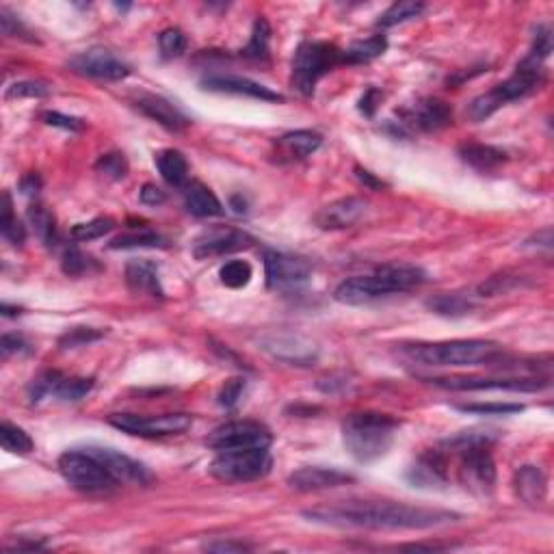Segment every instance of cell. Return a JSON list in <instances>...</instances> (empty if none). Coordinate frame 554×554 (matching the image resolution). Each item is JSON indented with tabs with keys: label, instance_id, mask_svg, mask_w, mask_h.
<instances>
[{
	"label": "cell",
	"instance_id": "1",
	"mask_svg": "<svg viewBox=\"0 0 554 554\" xmlns=\"http://www.w3.org/2000/svg\"><path fill=\"white\" fill-rule=\"evenodd\" d=\"M303 518L338 529L371 531H424L457 522L460 515L444 509L414 507L392 500H343L303 511Z\"/></svg>",
	"mask_w": 554,
	"mask_h": 554
},
{
	"label": "cell",
	"instance_id": "2",
	"mask_svg": "<svg viewBox=\"0 0 554 554\" xmlns=\"http://www.w3.org/2000/svg\"><path fill=\"white\" fill-rule=\"evenodd\" d=\"M427 281V273L420 266L407 263H388L377 266L369 275H355L344 280L334 292V299L344 306H364L380 297L407 292Z\"/></svg>",
	"mask_w": 554,
	"mask_h": 554
},
{
	"label": "cell",
	"instance_id": "3",
	"mask_svg": "<svg viewBox=\"0 0 554 554\" xmlns=\"http://www.w3.org/2000/svg\"><path fill=\"white\" fill-rule=\"evenodd\" d=\"M398 423L390 414L355 412L343 423V440L349 455L360 463H372L388 455L397 440Z\"/></svg>",
	"mask_w": 554,
	"mask_h": 554
},
{
	"label": "cell",
	"instance_id": "4",
	"mask_svg": "<svg viewBox=\"0 0 554 554\" xmlns=\"http://www.w3.org/2000/svg\"><path fill=\"white\" fill-rule=\"evenodd\" d=\"M403 353L409 360L424 366H489L503 358V346L489 340H444V343L403 344Z\"/></svg>",
	"mask_w": 554,
	"mask_h": 554
},
{
	"label": "cell",
	"instance_id": "5",
	"mask_svg": "<svg viewBox=\"0 0 554 554\" xmlns=\"http://www.w3.org/2000/svg\"><path fill=\"white\" fill-rule=\"evenodd\" d=\"M343 63V50L327 41H303L292 58L290 85L303 98H310L327 72Z\"/></svg>",
	"mask_w": 554,
	"mask_h": 554
},
{
	"label": "cell",
	"instance_id": "6",
	"mask_svg": "<svg viewBox=\"0 0 554 554\" xmlns=\"http://www.w3.org/2000/svg\"><path fill=\"white\" fill-rule=\"evenodd\" d=\"M541 67L529 66V63L522 61L507 81L496 85L492 92L474 98L472 103L468 104L466 115L470 117L472 121H485L487 117L496 113L498 109H503L507 103H514V100H520L535 92L541 85Z\"/></svg>",
	"mask_w": 554,
	"mask_h": 554
},
{
	"label": "cell",
	"instance_id": "7",
	"mask_svg": "<svg viewBox=\"0 0 554 554\" xmlns=\"http://www.w3.org/2000/svg\"><path fill=\"white\" fill-rule=\"evenodd\" d=\"M273 468L269 446L254 449H230L219 451L210 461L208 472L223 483H247L264 478Z\"/></svg>",
	"mask_w": 554,
	"mask_h": 554
},
{
	"label": "cell",
	"instance_id": "8",
	"mask_svg": "<svg viewBox=\"0 0 554 554\" xmlns=\"http://www.w3.org/2000/svg\"><path fill=\"white\" fill-rule=\"evenodd\" d=\"M58 472L74 489L85 494H109L120 481L87 449L67 451L58 457Z\"/></svg>",
	"mask_w": 554,
	"mask_h": 554
},
{
	"label": "cell",
	"instance_id": "9",
	"mask_svg": "<svg viewBox=\"0 0 554 554\" xmlns=\"http://www.w3.org/2000/svg\"><path fill=\"white\" fill-rule=\"evenodd\" d=\"M111 427L124 431L137 438H167V435L184 433L191 427L189 414H161V416H138V414H115L109 418Z\"/></svg>",
	"mask_w": 554,
	"mask_h": 554
},
{
	"label": "cell",
	"instance_id": "10",
	"mask_svg": "<svg viewBox=\"0 0 554 554\" xmlns=\"http://www.w3.org/2000/svg\"><path fill=\"white\" fill-rule=\"evenodd\" d=\"M460 481L477 496H489L496 487V463H494L489 446L474 444L461 449Z\"/></svg>",
	"mask_w": 554,
	"mask_h": 554
},
{
	"label": "cell",
	"instance_id": "11",
	"mask_svg": "<svg viewBox=\"0 0 554 554\" xmlns=\"http://www.w3.org/2000/svg\"><path fill=\"white\" fill-rule=\"evenodd\" d=\"M264 275L271 290L290 292L301 289L312 275V266L301 255L284 252H264Z\"/></svg>",
	"mask_w": 554,
	"mask_h": 554
},
{
	"label": "cell",
	"instance_id": "12",
	"mask_svg": "<svg viewBox=\"0 0 554 554\" xmlns=\"http://www.w3.org/2000/svg\"><path fill=\"white\" fill-rule=\"evenodd\" d=\"M273 435L263 423L255 420H232L221 424L212 433H208L206 444L212 451H230V449H254V446H271Z\"/></svg>",
	"mask_w": 554,
	"mask_h": 554
},
{
	"label": "cell",
	"instance_id": "13",
	"mask_svg": "<svg viewBox=\"0 0 554 554\" xmlns=\"http://www.w3.org/2000/svg\"><path fill=\"white\" fill-rule=\"evenodd\" d=\"M438 388L457 392H483V390H509V392H540L548 388V380L540 377H435L427 380Z\"/></svg>",
	"mask_w": 554,
	"mask_h": 554
},
{
	"label": "cell",
	"instance_id": "14",
	"mask_svg": "<svg viewBox=\"0 0 554 554\" xmlns=\"http://www.w3.org/2000/svg\"><path fill=\"white\" fill-rule=\"evenodd\" d=\"M69 67L81 76L98 78V81H124L130 76V66L104 48H89L69 58Z\"/></svg>",
	"mask_w": 554,
	"mask_h": 554
},
{
	"label": "cell",
	"instance_id": "15",
	"mask_svg": "<svg viewBox=\"0 0 554 554\" xmlns=\"http://www.w3.org/2000/svg\"><path fill=\"white\" fill-rule=\"evenodd\" d=\"M254 243L255 238L252 234L237 230V228H212V230H206L193 243V255L197 260L219 258V255L249 249Z\"/></svg>",
	"mask_w": 554,
	"mask_h": 554
},
{
	"label": "cell",
	"instance_id": "16",
	"mask_svg": "<svg viewBox=\"0 0 554 554\" xmlns=\"http://www.w3.org/2000/svg\"><path fill=\"white\" fill-rule=\"evenodd\" d=\"M366 210H369V201L364 197H340V200L325 204L314 215V226L321 228L325 232L346 230V228H353L366 215Z\"/></svg>",
	"mask_w": 554,
	"mask_h": 554
},
{
	"label": "cell",
	"instance_id": "17",
	"mask_svg": "<svg viewBox=\"0 0 554 554\" xmlns=\"http://www.w3.org/2000/svg\"><path fill=\"white\" fill-rule=\"evenodd\" d=\"M398 113L403 117L401 126L423 132L442 130V128H446L452 121L451 106L438 98H423L418 103L405 106Z\"/></svg>",
	"mask_w": 554,
	"mask_h": 554
},
{
	"label": "cell",
	"instance_id": "18",
	"mask_svg": "<svg viewBox=\"0 0 554 554\" xmlns=\"http://www.w3.org/2000/svg\"><path fill=\"white\" fill-rule=\"evenodd\" d=\"M201 89L215 94H230L245 95V98L263 100V103H284V95L273 92L266 85H260L245 76H232V74H217V76L201 78Z\"/></svg>",
	"mask_w": 554,
	"mask_h": 554
},
{
	"label": "cell",
	"instance_id": "19",
	"mask_svg": "<svg viewBox=\"0 0 554 554\" xmlns=\"http://www.w3.org/2000/svg\"><path fill=\"white\" fill-rule=\"evenodd\" d=\"M353 474L338 470V468H323V466H306L295 470L289 477V487L295 492H321V489L340 487V485L353 483Z\"/></svg>",
	"mask_w": 554,
	"mask_h": 554
},
{
	"label": "cell",
	"instance_id": "20",
	"mask_svg": "<svg viewBox=\"0 0 554 554\" xmlns=\"http://www.w3.org/2000/svg\"><path fill=\"white\" fill-rule=\"evenodd\" d=\"M87 451L98 457L120 483L143 485V487H146V485H150L154 481L152 472L147 470L143 463L130 460L128 455H121V452H117L113 449H98V446H89Z\"/></svg>",
	"mask_w": 554,
	"mask_h": 554
},
{
	"label": "cell",
	"instance_id": "21",
	"mask_svg": "<svg viewBox=\"0 0 554 554\" xmlns=\"http://www.w3.org/2000/svg\"><path fill=\"white\" fill-rule=\"evenodd\" d=\"M135 106L143 115L150 117L152 121L161 124L172 132H183L191 126V120L174 103H169L163 95L154 94H138L135 98Z\"/></svg>",
	"mask_w": 554,
	"mask_h": 554
},
{
	"label": "cell",
	"instance_id": "22",
	"mask_svg": "<svg viewBox=\"0 0 554 554\" xmlns=\"http://www.w3.org/2000/svg\"><path fill=\"white\" fill-rule=\"evenodd\" d=\"M409 483L414 487H444L449 483V463L440 449L427 451L409 468Z\"/></svg>",
	"mask_w": 554,
	"mask_h": 554
},
{
	"label": "cell",
	"instance_id": "23",
	"mask_svg": "<svg viewBox=\"0 0 554 554\" xmlns=\"http://www.w3.org/2000/svg\"><path fill=\"white\" fill-rule=\"evenodd\" d=\"M263 349L281 362H292V364H310L317 360V349L312 343L303 340L301 335H266L260 340Z\"/></svg>",
	"mask_w": 554,
	"mask_h": 554
},
{
	"label": "cell",
	"instance_id": "24",
	"mask_svg": "<svg viewBox=\"0 0 554 554\" xmlns=\"http://www.w3.org/2000/svg\"><path fill=\"white\" fill-rule=\"evenodd\" d=\"M323 137L314 130H295L286 132L275 141L277 161L281 163H295L303 161V158L312 156L314 152L321 147Z\"/></svg>",
	"mask_w": 554,
	"mask_h": 554
},
{
	"label": "cell",
	"instance_id": "25",
	"mask_svg": "<svg viewBox=\"0 0 554 554\" xmlns=\"http://www.w3.org/2000/svg\"><path fill=\"white\" fill-rule=\"evenodd\" d=\"M126 284L137 295H147L163 299L165 290L158 277V266L152 260H130L126 264Z\"/></svg>",
	"mask_w": 554,
	"mask_h": 554
},
{
	"label": "cell",
	"instance_id": "26",
	"mask_svg": "<svg viewBox=\"0 0 554 554\" xmlns=\"http://www.w3.org/2000/svg\"><path fill=\"white\" fill-rule=\"evenodd\" d=\"M514 487L518 498L529 507H540L548 496V478L541 468L522 466L514 477Z\"/></svg>",
	"mask_w": 554,
	"mask_h": 554
},
{
	"label": "cell",
	"instance_id": "27",
	"mask_svg": "<svg viewBox=\"0 0 554 554\" xmlns=\"http://www.w3.org/2000/svg\"><path fill=\"white\" fill-rule=\"evenodd\" d=\"M460 158L463 163L468 165V167L477 169V172H496L500 165L507 163V152L500 150L496 146H487V143H477V141H466L461 143L460 150Z\"/></svg>",
	"mask_w": 554,
	"mask_h": 554
},
{
	"label": "cell",
	"instance_id": "28",
	"mask_svg": "<svg viewBox=\"0 0 554 554\" xmlns=\"http://www.w3.org/2000/svg\"><path fill=\"white\" fill-rule=\"evenodd\" d=\"M184 206L186 210L200 219H208V217H221L226 208L219 201V197L212 193L206 184L201 183H189L183 189Z\"/></svg>",
	"mask_w": 554,
	"mask_h": 554
},
{
	"label": "cell",
	"instance_id": "29",
	"mask_svg": "<svg viewBox=\"0 0 554 554\" xmlns=\"http://www.w3.org/2000/svg\"><path fill=\"white\" fill-rule=\"evenodd\" d=\"M156 167L161 172L163 180L175 189H184L189 184V163H186L184 154L180 150H161L156 154Z\"/></svg>",
	"mask_w": 554,
	"mask_h": 554
},
{
	"label": "cell",
	"instance_id": "30",
	"mask_svg": "<svg viewBox=\"0 0 554 554\" xmlns=\"http://www.w3.org/2000/svg\"><path fill=\"white\" fill-rule=\"evenodd\" d=\"M388 50L386 35H372L366 40L353 41L346 50H343V63H371Z\"/></svg>",
	"mask_w": 554,
	"mask_h": 554
},
{
	"label": "cell",
	"instance_id": "31",
	"mask_svg": "<svg viewBox=\"0 0 554 554\" xmlns=\"http://www.w3.org/2000/svg\"><path fill=\"white\" fill-rule=\"evenodd\" d=\"M241 55L249 61L266 63L271 57V24L266 22V18L260 15L254 22L252 37H249V44L243 48Z\"/></svg>",
	"mask_w": 554,
	"mask_h": 554
},
{
	"label": "cell",
	"instance_id": "32",
	"mask_svg": "<svg viewBox=\"0 0 554 554\" xmlns=\"http://www.w3.org/2000/svg\"><path fill=\"white\" fill-rule=\"evenodd\" d=\"M424 13V4L423 3H414V0H401V3H394L386 9L377 20V26L380 29H392V26L405 24L409 20L420 18Z\"/></svg>",
	"mask_w": 554,
	"mask_h": 554
},
{
	"label": "cell",
	"instance_id": "33",
	"mask_svg": "<svg viewBox=\"0 0 554 554\" xmlns=\"http://www.w3.org/2000/svg\"><path fill=\"white\" fill-rule=\"evenodd\" d=\"M0 210H3V215H0V234H3V238L12 243L13 247H22L26 241V228L13 215L12 195L9 193L3 195V208Z\"/></svg>",
	"mask_w": 554,
	"mask_h": 554
},
{
	"label": "cell",
	"instance_id": "34",
	"mask_svg": "<svg viewBox=\"0 0 554 554\" xmlns=\"http://www.w3.org/2000/svg\"><path fill=\"white\" fill-rule=\"evenodd\" d=\"M111 249H141V247H167V241L161 237L158 232L147 230V228H141V230L135 232H126L121 237L113 238L109 243Z\"/></svg>",
	"mask_w": 554,
	"mask_h": 554
},
{
	"label": "cell",
	"instance_id": "35",
	"mask_svg": "<svg viewBox=\"0 0 554 554\" xmlns=\"http://www.w3.org/2000/svg\"><path fill=\"white\" fill-rule=\"evenodd\" d=\"M429 310H433L440 317H463L474 308L472 297L460 295V292H449V295H438L427 301Z\"/></svg>",
	"mask_w": 554,
	"mask_h": 554
},
{
	"label": "cell",
	"instance_id": "36",
	"mask_svg": "<svg viewBox=\"0 0 554 554\" xmlns=\"http://www.w3.org/2000/svg\"><path fill=\"white\" fill-rule=\"evenodd\" d=\"M0 444L12 455H29L35 446L31 435L9 420H3V424H0Z\"/></svg>",
	"mask_w": 554,
	"mask_h": 554
},
{
	"label": "cell",
	"instance_id": "37",
	"mask_svg": "<svg viewBox=\"0 0 554 554\" xmlns=\"http://www.w3.org/2000/svg\"><path fill=\"white\" fill-rule=\"evenodd\" d=\"M92 388L94 380H87V377H67L63 375V372H58L52 397L61 398V401H81Z\"/></svg>",
	"mask_w": 554,
	"mask_h": 554
},
{
	"label": "cell",
	"instance_id": "38",
	"mask_svg": "<svg viewBox=\"0 0 554 554\" xmlns=\"http://www.w3.org/2000/svg\"><path fill=\"white\" fill-rule=\"evenodd\" d=\"M29 221L33 226L37 237L44 241L48 247L57 243V226H55V215L48 210L46 206L33 204L29 208Z\"/></svg>",
	"mask_w": 554,
	"mask_h": 554
},
{
	"label": "cell",
	"instance_id": "39",
	"mask_svg": "<svg viewBox=\"0 0 554 554\" xmlns=\"http://www.w3.org/2000/svg\"><path fill=\"white\" fill-rule=\"evenodd\" d=\"M61 269L63 273L69 277H81L92 273L94 269H98V264H95L92 255L83 254L78 247H69L66 249V254H63L61 258Z\"/></svg>",
	"mask_w": 554,
	"mask_h": 554
},
{
	"label": "cell",
	"instance_id": "40",
	"mask_svg": "<svg viewBox=\"0 0 554 554\" xmlns=\"http://www.w3.org/2000/svg\"><path fill=\"white\" fill-rule=\"evenodd\" d=\"M113 228H115V221L111 219V217H95V219L92 221L76 223V226L72 228V238L74 241L89 243V241H95V238H103L104 234H109Z\"/></svg>",
	"mask_w": 554,
	"mask_h": 554
},
{
	"label": "cell",
	"instance_id": "41",
	"mask_svg": "<svg viewBox=\"0 0 554 554\" xmlns=\"http://www.w3.org/2000/svg\"><path fill=\"white\" fill-rule=\"evenodd\" d=\"M219 277L228 289H243L252 281V266L245 260H230L219 269Z\"/></svg>",
	"mask_w": 554,
	"mask_h": 554
},
{
	"label": "cell",
	"instance_id": "42",
	"mask_svg": "<svg viewBox=\"0 0 554 554\" xmlns=\"http://www.w3.org/2000/svg\"><path fill=\"white\" fill-rule=\"evenodd\" d=\"M550 52H552V31L548 29V26H537V33H535V40H532L531 52L522 58V61L529 63V66L541 67L543 61L550 57Z\"/></svg>",
	"mask_w": 554,
	"mask_h": 554
},
{
	"label": "cell",
	"instance_id": "43",
	"mask_svg": "<svg viewBox=\"0 0 554 554\" xmlns=\"http://www.w3.org/2000/svg\"><path fill=\"white\" fill-rule=\"evenodd\" d=\"M100 338H104L103 329L74 327L58 338V346H61V349H78V346H87Z\"/></svg>",
	"mask_w": 554,
	"mask_h": 554
},
{
	"label": "cell",
	"instance_id": "44",
	"mask_svg": "<svg viewBox=\"0 0 554 554\" xmlns=\"http://www.w3.org/2000/svg\"><path fill=\"white\" fill-rule=\"evenodd\" d=\"M455 409L466 414H478V416H507L522 412V405L515 403H463L455 405Z\"/></svg>",
	"mask_w": 554,
	"mask_h": 554
},
{
	"label": "cell",
	"instance_id": "45",
	"mask_svg": "<svg viewBox=\"0 0 554 554\" xmlns=\"http://www.w3.org/2000/svg\"><path fill=\"white\" fill-rule=\"evenodd\" d=\"M95 169H98L100 174L109 175L111 180H121V178H126V174H128V163H126L124 154L109 152V154H103V156L98 158V163H95Z\"/></svg>",
	"mask_w": 554,
	"mask_h": 554
},
{
	"label": "cell",
	"instance_id": "46",
	"mask_svg": "<svg viewBox=\"0 0 554 554\" xmlns=\"http://www.w3.org/2000/svg\"><path fill=\"white\" fill-rule=\"evenodd\" d=\"M158 46H161V55L165 58H175L186 50V37L180 29H165L158 35Z\"/></svg>",
	"mask_w": 554,
	"mask_h": 554
},
{
	"label": "cell",
	"instance_id": "47",
	"mask_svg": "<svg viewBox=\"0 0 554 554\" xmlns=\"http://www.w3.org/2000/svg\"><path fill=\"white\" fill-rule=\"evenodd\" d=\"M48 94H50L48 85L35 83V81H22V83H13L12 87H7V92H4V98H7V100L46 98Z\"/></svg>",
	"mask_w": 554,
	"mask_h": 554
},
{
	"label": "cell",
	"instance_id": "48",
	"mask_svg": "<svg viewBox=\"0 0 554 554\" xmlns=\"http://www.w3.org/2000/svg\"><path fill=\"white\" fill-rule=\"evenodd\" d=\"M245 390V380L243 377H232L223 383V388L219 390V405L226 409L237 407V403L241 401Z\"/></svg>",
	"mask_w": 554,
	"mask_h": 554
},
{
	"label": "cell",
	"instance_id": "49",
	"mask_svg": "<svg viewBox=\"0 0 554 554\" xmlns=\"http://www.w3.org/2000/svg\"><path fill=\"white\" fill-rule=\"evenodd\" d=\"M40 117H41V121H44V124L63 128V130H69V132H81L85 128L83 120H78V117L61 115V113H57V111H44V113H41Z\"/></svg>",
	"mask_w": 554,
	"mask_h": 554
},
{
	"label": "cell",
	"instance_id": "50",
	"mask_svg": "<svg viewBox=\"0 0 554 554\" xmlns=\"http://www.w3.org/2000/svg\"><path fill=\"white\" fill-rule=\"evenodd\" d=\"M0 24H3V33L7 37H20V40L26 41H35L31 35V31L26 29V26L20 22L15 15L9 13V9H0Z\"/></svg>",
	"mask_w": 554,
	"mask_h": 554
},
{
	"label": "cell",
	"instance_id": "51",
	"mask_svg": "<svg viewBox=\"0 0 554 554\" xmlns=\"http://www.w3.org/2000/svg\"><path fill=\"white\" fill-rule=\"evenodd\" d=\"M29 343L18 334H4L3 340H0V353H3V358H9V355L13 353H29Z\"/></svg>",
	"mask_w": 554,
	"mask_h": 554
},
{
	"label": "cell",
	"instance_id": "52",
	"mask_svg": "<svg viewBox=\"0 0 554 554\" xmlns=\"http://www.w3.org/2000/svg\"><path fill=\"white\" fill-rule=\"evenodd\" d=\"M204 550L208 552H247L252 550V546L249 543H243V541H210L206 543Z\"/></svg>",
	"mask_w": 554,
	"mask_h": 554
},
{
	"label": "cell",
	"instance_id": "53",
	"mask_svg": "<svg viewBox=\"0 0 554 554\" xmlns=\"http://www.w3.org/2000/svg\"><path fill=\"white\" fill-rule=\"evenodd\" d=\"M138 200H141V204L146 206H161L167 197H165V191L158 189L156 184H143L141 193H138Z\"/></svg>",
	"mask_w": 554,
	"mask_h": 554
},
{
	"label": "cell",
	"instance_id": "54",
	"mask_svg": "<svg viewBox=\"0 0 554 554\" xmlns=\"http://www.w3.org/2000/svg\"><path fill=\"white\" fill-rule=\"evenodd\" d=\"M380 100H381L380 89L371 87L369 92L362 95V100H360V111H362V113H364L366 117H372V115H375V109H377V104H380Z\"/></svg>",
	"mask_w": 554,
	"mask_h": 554
},
{
	"label": "cell",
	"instance_id": "55",
	"mask_svg": "<svg viewBox=\"0 0 554 554\" xmlns=\"http://www.w3.org/2000/svg\"><path fill=\"white\" fill-rule=\"evenodd\" d=\"M41 189V180L37 174H26L22 180H20V191L22 195H37V191Z\"/></svg>",
	"mask_w": 554,
	"mask_h": 554
},
{
	"label": "cell",
	"instance_id": "56",
	"mask_svg": "<svg viewBox=\"0 0 554 554\" xmlns=\"http://www.w3.org/2000/svg\"><path fill=\"white\" fill-rule=\"evenodd\" d=\"M355 175H358V180L362 184H366L372 191H380V189H383V186H386L381 183V180H377L375 175H372L371 172H366V169H362V167H355Z\"/></svg>",
	"mask_w": 554,
	"mask_h": 554
},
{
	"label": "cell",
	"instance_id": "57",
	"mask_svg": "<svg viewBox=\"0 0 554 554\" xmlns=\"http://www.w3.org/2000/svg\"><path fill=\"white\" fill-rule=\"evenodd\" d=\"M20 314V308H9L7 303H3V317H15Z\"/></svg>",
	"mask_w": 554,
	"mask_h": 554
}]
</instances>
